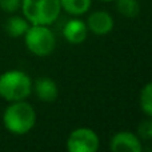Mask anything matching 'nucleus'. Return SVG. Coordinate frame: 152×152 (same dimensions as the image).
I'll return each instance as SVG.
<instances>
[{
	"instance_id": "obj_1",
	"label": "nucleus",
	"mask_w": 152,
	"mask_h": 152,
	"mask_svg": "<svg viewBox=\"0 0 152 152\" xmlns=\"http://www.w3.org/2000/svg\"><path fill=\"white\" fill-rule=\"evenodd\" d=\"M3 124L12 135H26L36 124V111L26 100L11 102L3 112Z\"/></svg>"
},
{
	"instance_id": "obj_2",
	"label": "nucleus",
	"mask_w": 152,
	"mask_h": 152,
	"mask_svg": "<svg viewBox=\"0 0 152 152\" xmlns=\"http://www.w3.org/2000/svg\"><path fill=\"white\" fill-rule=\"evenodd\" d=\"M32 92V80L20 69H10L0 75V97L5 102L26 100Z\"/></svg>"
},
{
	"instance_id": "obj_3",
	"label": "nucleus",
	"mask_w": 152,
	"mask_h": 152,
	"mask_svg": "<svg viewBox=\"0 0 152 152\" xmlns=\"http://www.w3.org/2000/svg\"><path fill=\"white\" fill-rule=\"evenodd\" d=\"M21 12L29 24L51 26L61 11L60 0H21Z\"/></svg>"
},
{
	"instance_id": "obj_4",
	"label": "nucleus",
	"mask_w": 152,
	"mask_h": 152,
	"mask_svg": "<svg viewBox=\"0 0 152 152\" xmlns=\"http://www.w3.org/2000/svg\"><path fill=\"white\" fill-rule=\"evenodd\" d=\"M23 37L27 50L35 56H48L55 50L56 37L48 26L31 24Z\"/></svg>"
},
{
	"instance_id": "obj_5",
	"label": "nucleus",
	"mask_w": 152,
	"mask_h": 152,
	"mask_svg": "<svg viewBox=\"0 0 152 152\" xmlns=\"http://www.w3.org/2000/svg\"><path fill=\"white\" fill-rule=\"evenodd\" d=\"M100 140L97 134L88 127H79L69 134L67 139V150L69 152H96Z\"/></svg>"
},
{
	"instance_id": "obj_6",
	"label": "nucleus",
	"mask_w": 152,
	"mask_h": 152,
	"mask_svg": "<svg viewBox=\"0 0 152 152\" xmlns=\"http://www.w3.org/2000/svg\"><path fill=\"white\" fill-rule=\"evenodd\" d=\"M110 150L113 152H142L143 143L137 135L129 131H120L111 137Z\"/></svg>"
},
{
	"instance_id": "obj_7",
	"label": "nucleus",
	"mask_w": 152,
	"mask_h": 152,
	"mask_svg": "<svg viewBox=\"0 0 152 152\" xmlns=\"http://www.w3.org/2000/svg\"><path fill=\"white\" fill-rule=\"evenodd\" d=\"M87 28L94 35L103 36L113 29V18L107 11H95L87 19Z\"/></svg>"
},
{
	"instance_id": "obj_8",
	"label": "nucleus",
	"mask_w": 152,
	"mask_h": 152,
	"mask_svg": "<svg viewBox=\"0 0 152 152\" xmlns=\"http://www.w3.org/2000/svg\"><path fill=\"white\" fill-rule=\"evenodd\" d=\"M32 91H35L37 99L44 103L55 102L59 95L58 84L47 76H43V77L37 79L35 83H32Z\"/></svg>"
},
{
	"instance_id": "obj_9",
	"label": "nucleus",
	"mask_w": 152,
	"mask_h": 152,
	"mask_svg": "<svg viewBox=\"0 0 152 152\" xmlns=\"http://www.w3.org/2000/svg\"><path fill=\"white\" fill-rule=\"evenodd\" d=\"M88 28L86 21L80 19H71L66 23L63 28V36L71 44H80L87 39Z\"/></svg>"
},
{
	"instance_id": "obj_10",
	"label": "nucleus",
	"mask_w": 152,
	"mask_h": 152,
	"mask_svg": "<svg viewBox=\"0 0 152 152\" xmlns=\"http://www.w3.org/2000/svg\"><path fill=\"white\" fill-rule=\"evenodd\" d=\"M29 26H31L29 21L24 16L21 18V16L13 15L7 19L4 27H5V32L11 37H21L24 36V34H26V31L28 29Z\"/></svg>"
},
{
	"instance_id": "obj_11",
	"label": "nucleus",
	"mask_w": 152,
	"mask_h": 152,
	"mask_svg": "<svg viewBox=\"0 0 152 152\" xmlns=\"http://www.w3.org/2000/svg\"><path fill=\"white\" fill-rule=\"evenodd\" d=\"M61 10L72 16L84 15L91 8V0H60Z\"/></svg>"
},
{
	"instance_id": "obj_12",
	"label": "nucleus",
	"mask_w": 152,
	"mask_h": 152,
	"mask_svg": "<svg viewBox=\"0 0 152 152\" xmlns=\"http://www.w3.org/2000/svg\"><path fill=\"white\" fill-rule=\"evenodd\" d=\"M116 8L124 18L134 19L140 13V4L137 0H115Z\"/></svg>"
},
{
	"instance_id": "obj_13",
	"label": "nucleus",
	"mask_w": 152,
	"mask_h": 152,
	"mask_svg": "<svg viewBox=\"0 0 152 152\" xmlns=\"http://www.w3.org/2000/svg\"><path fill=\"white\" fill-rule=\"evenodd\" d=\"M140 108L147 116L152 118V81L147 83L140 91Z\"/></svg>"
},
{
	"instance_id": "obj_14",
	"label": "nucleus",
	"mask_w": 152,
	"mask_h": 152,
	"mask_svg": "<svg viewBox=\"0 0 152 152\" xmlns=\"http://www.w3.org/2000/svg\"><path fill=\"white\" fill-rule=\"evenodd\" d=\"M137 136L142 140H152V118L142 120L137 126Z\"/></svg>"
},
{
	"instance_id": "obj_15",
	"label": "nucleus",
	"mask_w": 152,
	"mask_h": 152,
	"mask_svg": "<svg viewBox=\"0 0 152 152\" xmlns=\"http://www.w3.org/2000/svg\"><path fill=\"white\" fill-rule=\"evenodd\" d=\"M21 0H0V8L8 13H13L20 8Z\"/></svg>"
},
{
	"instance_id": "obj_16",
	"label": "nucleus",
	"mask_w": 152,
	"mask_h": 152,
	"mask_svg": "<svg viewBox=\"0 0 152 152\" xmlns=\"http://www.w3.org/2000/svg\"><path fill=\"white\" fill-rule=\"evenodd\" d=\"M102 1H115V0H102Z\"/></svg>"
}]
</instances>
